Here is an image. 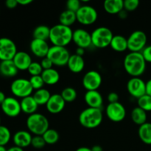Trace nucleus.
I'll list each match as a JSON object with an SVG mask.
<instances>
[{"label":"nucleus","instance_id":"nucleus-1","mask_svg":"<svg viewBox=\"0 0 151 151\" xmlns=\"http://www.w3.org/2000/svg\"><path fill=\"white\" fill-rule=\"evenodd\" d=\"M147 62L141 52H131L126 55L123 61L125 72L132 78L139 77L144 74Z\"/></svg>","mask_w":151,"mask_h":151},{"label":"nucleus","instance_id":"nucleus-2","mask_svg":"<svg viewBox=\"0 0 151 151\" xmlns=\"http://www.w3.org/2000/svg\"><path fill=\"white\" fill-rule=\"evenodd\" d=\"M73 31L71 27L58 24L50 28V41L52 46L66 47L72 41Z\"/></svg>","mask_w":151,"mask_h":151},{"label":"nucleus","instance_id":"nucleus-3","mask_svg":"<svg viewBox=\"0 0 151 151\" xmlns=\"http://www.w3.org/2000/svg\"><path fill=\"white\" fill-rule=\"evenodd\" d=\"M103 119V114L101 109L89 107L82 111L78 118L80 124L88 129H93L100 126Z\"/></svg>","mask_w":151,"mask_h":151},{"label":"nucleus","instance_id":"nucleus-4","mask_svg":"<svg viewBox=\"0 0 151 151\" xmlns=\"http://www.w3.org/2000/svg\"><path fill=\"white\" fill-rule=\"evenodd\" d=\"M27 128L29 132L35 136H42L50 128V123L44 114L35 113L29 115L26 121Z\"/></svg>","mask_w":151,"mask_h":151},{"label":"nucleus","instance_id":"nucleus-5","mask_svg":"<svg viewBox=\"0 0 151 151\" xmlns=\"http://www.w3.org/2000/svg\"><path fill=\"white\" fill-rule=\"evenodd\" d=\"M91 44L96 48L104 49L110 46L114 35L111 29L106 27H100L91 33Z\"/></svg>","mask_w":151,"mask_h":151},{"label":"nucleus","instance_id":"nucleus-6","mask_svg":"<svg viewBox=\"0 0 151 151\" xmlns=\"http://www.w3.org/2000/svg\"><path fill=\"white\" fill-rule=\"evenodd\" d=\"M71 55L66 47L52 46L49 50L47 57L57 66H64L67 65Z\"/></svg>","mask_w":151,"mask_h":151},{"label":"nucleus","instance_id":"nucleus-7","mask_svg":"<svg viewBox=\"0 0 151 151\" xmlns=\"http://www.w3.org/2000/svg\"><path fill=\"white\" fill-rule=\"evenodd\" d=\"M127 39L128 50H129L131 52H142L147 46V35L142 30L134 31Z\"/></svg>","mask_w":151,"mask_h":151},{"label":"nucleus","instance_id":"nucleus-8","mask_svg":"<svg viewBox=\"0 0 151 151\" xmlns=\"http://www.w3.org/2000/svg\"><path fill=\"white\" fill-rule=\"evenodd\" d=\"M10 90L14 96L23 99L31 96L33 91L29 80L18 78L13 81L10 85Z\"/></svg>","mask_w":151,"mask_h":151},{"label":"nucleus","instance_id":"nucleus-9","mask_svg":"<svg viewBox=\"0 0 151 151\" xmlns=\"http://www.w3.org/2000/svg\"><path fill=\"white\" fill-rule=\"evenodd\" d=\"M77 21L81 24L91 25L97 21L98 14L95 8L91 5H82L76 13Z\"/></svg>","mask_w":151,"mask_h":151},{"label":"nucleus","instance_id":"nucleus-10","mask_svg":"<svg viewBox=\"0 0 151 151\" xmlns=\"http://www.w3.org/2000/svg\"><path fill=\"white\" fill-rule=\"evenodd\" d=\"M17 47L13 40L8 38H0V60H13L17 53Z\"/></svg>","mask_w":151,"mask_h":151},{"label":"nucleus","instance_id":"nucleus-11","mask_svg":"<svg viewBox=\"0 0 151 151\" xmlns=\"http://www.w3.org/2000/svg\"><path fill=\"white\" fill-rule=\"evenodd\" d=\"M106 114L108 119L114 122H119L124 120L126 116V110L119 102L109 103L106 109Z\"/></svg>","mask_w":151,"mask_h":151},{"label":"nucleus","instance_id":"nucleus-12","mask_svg":"<svg viewBox=\"0 0 151 151\" xmlns=\"http://www.w3.org/2000/svg\"><path fill=\"white\" fill-rule=\"evenodd\" d=\"M103 78L100 72L96 70H90L84 75L82 84L86 91H96L101 86Z\"/></svg>","mask_w":151,"mask_h":151},{"label":"nucleus","instance_id":"nucleus-13","mask_svg":"<svg viewBox=\"0 0 151 151\" xmlns=\"http://www.w3.org/2000/svg\"><path fill=\"white\" fill-rule=\"evenodd\" d=\"M127 90L134 98H140L146 94V82L139 77L131 78L127 83Z\"/></svg>","mask_w":151,"mask_h":151},{"label":"nucleus","instance_id":"nucleus-14","mask_svg":"<svg viewBox=\"0 0 151 151\" xmlns=\"http://www.w3.org/2000/svg\"><path fill=\"white\" fill-rule=\"evenodd\" d=\"M1 108L3 113L9 117H16L22 112L20 102L12 97H6L1 105Z\"/></svg>","mask_w":151,"mask_h":151},{"label":"nucleus","instance_id":"nucleus-15","mask_svg":"<svg viewBox=\"0 0 151 151\" xmlns=\"http://www.w3.org/2000/svg\"><path fill=\"white\" fill-rule=\"evenodd\" d=\"M72 41L76 44L78 47H81L85 50L92 45L91 33L82 28H78L73 31Z\"/></svg>","mask_w":151,"mask_h":151},{"label":"nucleus","instance_id":"nucleus-16","mask_svg":"<svg viewBox=\"0 0 151 151\" xmlns=\"http://www.w3.org/2000/svg\"><path fill=\"white\" fill-rule=\"evenodd\" d=\"M65 106L66 102L64 101L60 94H52L49 101L46 104L47 111L52 114H58L60 113L64 109Z\"/></svg>","mask_w":151,"mask_h":151},{"label":"nucleus","instance_id":"nucleus-17","mask_svg":"<svg viewBox=\"0 0 151 151\" xmlns=\"http://www.w3.org/2000/svg\"><path fill=\"white\" fill-rule=\"evenodd\" d=\"M29 47H30L31 52L36 57L41 58L47 57L49 50L50 48L47 41L35 39V38L31 41Z\"/></svg>","mask_w":151,"mask_h":151},{"label":"nucleus","instance_id":"nucleus-18","mask_svg":"<svg viewBox=\"0 0 151 151\" xmlns=\"http://www.w3.org/2000/svg\"><path fill=\"white\" fill-rule=\"evenodd\" d=\"M84 100L89 108L100 109L103 104V96L97 90L87 91L84 95Z\"/></svg>","mask_w":151,"mask_h":151},{"label":"nucleus","instance_id":"nucleus-19","mask_svg":"<svg viewBox=\"0 0 151 151\" xmlns=\"http://www.w3.org/2000/svg\"><path fill=\"white\" fill-rule=\"evenodd\" d=\"M13 61L19 70H27L32 63V58L29 53L24 51H19L13 59Z\"/></svg>","mask_w":151,"mask_h":151},{"label":"nucleus","instance_id":"nucleus-20","mask_svg":"<svg viewBox=\"0 0 151 151\" xmlns=\"http://www.w3.org/2000/svg\"><path fill=\"white\" fill-rule=\"evenodd\" d=\"M32 137L31 135L30 132L27 131H19L14 134L13 137V142L15 146L21 147V148H24L31 145V142H32Z\"/></svg>","mask_w":151,"mask_h":151},{"label":"nucleus","instance_id":"nucleus-21","mask_svg":"<svg viewBox=\"0 0 151 151\" xmlns=\"http://www.w3.org/2000/svg\"><path fill=\"white\" fill-rule=\"evenodd\" d=\"M66 66L71 72L78 74L83 70L85 67V60L82 56L78 55L76 54L71 55Z\"/></svg>","mask_w":151,"mask_h":151},{"label":"nucleus","instance_id":"nucleus-22","mask_svg":"<svg viewBox=\"0 0 151 151\" xmlns=\"http://www.w3.org/2000/svg\"><path fill=\"white\" fill-rule=\"evenodd\" d=\"M20 104L22 111L26 114H28L29 116L36 113V111L38 110V105L35 102L32 95L22 99Z\"/></svg>","mask_w":151,"mask_h":151},{"label":"nucleus","instance_id":"nucleus-23","mask_svg":"<svg viewBox=\"0 0 151 151\" xmlns=\"http://www.w3.org/2000/svg\"><path fill=\"white\" fill-rule=\"evenodd\" d=\"M103 8L109 14H119L124 9L122 0H106L103 3Z\"/></svg>","mask_w":151,"mask_h":151},{"label":"nucleus","instance_id":"nucleus-24","mask_svg":"<svg viewBox=\"0 0 151 151\" xmlns=\"http://www.w3.org/2000/svg\"><path fill=\"white\" fill-rule=\"evenodd\" d=\"M19 69L13 63V60H4L0 63V73L7 78H13L17 75Z\"/></svg>","mask_w":151,"mask_h":151},{"label":"nucleus","instance_id":"nucleus-25","mask_svg":"<svg viewBox=\"0 0 151 151\" xmlns=\"http://www.w3.org/2000/svg\"><path fill=\"white\" fill-rule=\"evenodd\" d=\"M41 76L42 77L44 84L49 86L55 85L60 81V74L56 69L53 68L44 70Z\"/></svg>","mask_w":151,"mask_h":151},{"label":"nucleus","instance_id":"nucleus-26","mask_svg":"<svg viewBox=\"0 0 151 151\" xmlns=\"http://www.w3.org/2000/svg\"><path fill=\"white\" fill-rule=\"evenodd\" d=\"M111 48L118 52H122L128 50V39L123 35H114L110 44Z\"/></svg>","mask_w":151,"mask_h":151},{"label":"nucleus","instance_id":"nucleus-27","mask_svg":"<svg viewBox=\"0 0 151 151\" xmlns=\"http://www.w3.org/2000/svg\"><path fill=\"white\" fill-rule=\"evenodd\" d=\"M131 117L134 123L140 126V125L147 122V112L137 106V107L134 108L131 111Z\"/></svg>","mask_w":151,"mask_h":151},{"label":"nucleus","instance_id":"nucleus-28","mask_svg":"<svg viewBox=\"0 0 151 151\" xmlns=\"http://www.w3.org/2000/svg\"><path fill=\"white\" fill-rule=\"evenodd\" d=\"M138 135L141 141L146 145H151V123L146 122L140 125L138 130Z\"/></svg>","mask_w":151,"mask_h":151},{"label":"nucleus","instance_id":"nucleus-29","mask_svg":"<svg viewBox=\"0 0 151 151\" xmlns=\"http://www.w3.org/2000/svg\"><path fill=\"white\" fill-rule=\"evenodd\" d=\"M77 21L76 13L70 11L69 10H65L59 16V22L60 24L70 27Z\"/></svg>","mask_w":151,"mask_h":151},{"label":"nucleus","instance_id":"nucleus-30","mask_svg":"<svg viewBox=\"0 0 151 151\" xmlns=\"http://www.w3.org/2000/svg\"><path fill=\"white\" fill-rule=\"evenodd\" d=\"M51 95L52 94L48 90L42 88L41 89L35 91L34 94H32V97L35 99V102L38 103V106H43V105L47 104Z\"/></svg>","mask_w":151,"mask_h":151},{"label":"nucleus","instance_id":"nucleus-31","mask_svg":"<svg viewBox=\"0 0 151 151\" xmlns=\"http://www.w3.org/2000/svg\"><path fill=\"white\" fill-rule=\"evenodd\" d=\"M50 28L46 25H39L33 29L32 36L35 39L47 41L50 38Z\"/></svg>","mask_w":151,"mask_h":151},{"label":"nucleus","instance_id":"nucleus-32","mask_svg":"<svg viewBox=\"0 0 151 151\" xmlns=\"http://www.w3.org/2000/svg\"><path fill=\"white\" fill-rule=\"evenodd\" d=\"M46 144L47 145H55L58 142L60 135L59 133L56 130L52 128H49L45 133L42 135Z\"/></svg>","mask_w":151,"mask_h":151},{"label":"nucleus","instance_id":"nucleus-33","mask_svg":"<svg viewBox=\"0 0 151 151\" xmlns=\"http://www.w3.org/2000/svg\"><path fill=\"white\" fill-rule=\"evenodd\" d=\"M60 95L66 103H72L77 99L78 93L72 87H66L62 90Z\"/></svg>","mask_w":151,"mask_h":151},{"label":"nucleus","instance_id":"nucleus-34","mask_svg":"<svg viewBox=\"0 0 151 151\" xmlns=\"http://www.w3.org/2000/svg\"><path fill=\"white\" fill-rule=\"evenodd\" d=\"M137 105L146 112L151 111V96L146 94L137 99Z\"/></svg>","mask_w":151,"mask_h":151},{"label":"nucleus","instance_id":"nucleus-35","mask_svg":"<svg viewBox=\"0 0 151 151\" xmlns=\"http://www.w3.org/2000/svg\"><path fill=\"white\" fill-rule=\"evenodd\" d=\"M11 138L10 131L7 127L0 125V146H5Z\"/></svg>","mask_w":151,"mask_h":151},{"label":"nucleus","instance_id":"nucleus-36","mask_svg":"<svg viewBox=\"0 0 151 151\" xmlns=\"http://www.w3.org/2000/svg\"><path fill=\"white\" fill-rule=\"evenodd\" d=\"M43 71H44V69H43L41 63H38V62H32V63L27 69V72H29L31 76L41 75Z\"/></svg>","mask_w":151,"mask_h":151},{"label":"nucleus","instance_id":"nucleus-37","mask_svg":"<svg viewBox=\"0 0 151 151\" xmlns=\"http://www.w3.org/2000/svg\"><path fill=\"white\" fill-rule=\"evenodd\" d=\"M29 82H30L31 86H32L33 90L41 89L43 88L44 85V82L42 79V77L41 75H37V76H31L29 78Z\"/></svg>","mask_w":151,"mask_h":151},{"label":"nucleus","instance_id":"nucleus-38","mask_svg":"<svg viewBox=\"0 0 151 151\" xmlns=\"http://www.w3.org/2000/svg\"><path fill=\"white\" fill-rule=\"evenodd\" d=\"M46 142L44 141L42 136H34L32 137V142H31V145L35 149H41L44 147L46 145Z\"/></svg>","mask_w":151,"mask_h":151},{"label":"nucleus","instance_id":"nucleus-39","mask_svg":"<svg viewBox=\"0 0 151 151\" xmlns=\"http://www.w3.org/2000/svg\"><path fill=\"white\" fill-rule=\"evenodd\" d=\"M139 5V0H125L124 1V9L127 12H132L137 10Z\"/></svg>","mask_w":151,"mask_h":151},{"label":"nucleus","instance_id":"nucleus-40","mask_svg":"<svg viewBox=\"0 0 151 151\" xmlns=\"http://www.w3.org/2000/svg\"><path fill=\"white\" fill-rule=\"evenodd\" d=\"M81 1L79 0H69L66 2V10L77 13L81 7Z\"/></svg>","mask_w":151,"mask_h":151},{"label":"nucleus","instance_id":"nucleus-41","mask_svg":"<svg viewBox=\"0 0 151 151\" xmlns=\"http://www.w3.org/2000/svg\"><path fill=\"white\" fill-rule=\"evenodd\" d=\"M141 53L147 63H151V45L146 46Z\"/></svg>","mask_w":151,"mask_h":151},{"label":"nucleus","instance_id":"nucleus-42","mask_svg":"<svg viewBox=\"0 0 151 151\" xmlns=\"http://www.w3.org/2000/svg\"><path fill=\"white\" fill-rule=\"evenodd\" d=\"M41 63V66H42V68L44 70H47V69H52V66H54L52 63V62L51 60H50L47 57H45V58H42V60H41V63Z\"/></svg>","mask_w":151,"mask_h":151},{"label":"nucleus","instance_id":"nucleus-43","mask_svg":"<svg viewBox=\"0 0 151 151\" xmlns=\"http://www.w3.org/2000/svg\"><path fill=\"white\" fill-rule=\"evenodd\" d=\"M108 101L109 103H114L119 102V94L116 92H110L108 95Z\"/></svg>","mask_w":151,"mask_h":151},{"label":"nucleus","instance_id":"nucleus-44","mask_svg":"<svg viewBox=\"0 0 151 151\" xmlns=\"http://www.w3.org/2000/svg\"><path fill=\"white\" fill-rule=\"evenodd\" d=\"M5 5L7 8L13 9L16 8L19 5V4L17 2V0H7L5 1Z\"/></svg>","mask_w":151,"mask_h":151},{"label":"nucleus","instance_id":"nucleus-45","mask_svg":"<svg viewBox=\"0 0 151 151\" xmlns=\"http://www.w3.org/2000/svg\"><path fill=\"white\" fill-rule=\"evenodd\" d=\"M146 94L151 96V79L146 82Z\"/></svg>","mask_w":151,"mask_h":151},{"label":"nucleus","instance_id":"nucleus-46","mask_svg":"<svg viewBox=\"0 0 151 151\" xmlns=\"http://www.w3.org/2000/svg\"><path fill=\"white\" fill-rule=\"evenodd\" d=\"M18 4L20 5H27V4H31L32 2V0H17Z\"/></svg>","mask_w":151,"mask_h":151},{"label":"nucleus","instance_id":"nucleus-47","mask_svg":"<svg viewBox=\"0 0 151 151\" xmlns=\"http://www.w3.org/2000/svg\"><path fill=\"white\" fill-rule=\"evenodd\" d=\"M128 12H127L126 10H125V9H123V10H122V11L120 12V13L118 14V16H119V17L120 18V19H126L127 17H128Z\"/></svg>","mask_w":151,"mask_h":151},{"label":"nucleus","instance_id":"nucleus-48","mask_svg":"<svg viewBox=\"0 0 151 151\" xmlns=\"http://www.w3.org/2000/svg\"><path fill=\"white\" fill-rule=\"evenodd\" d=\"M84 53H85V49L81 48V47H78V48L76 49V50H75V54L78 55L82 56L83 57Z\"/></svg>","mask_w":151,"mask_h":151},{"label":"nucleus","instance_id":"nucleus-49","mask_svg":"<svg viewBox=\"0 0 151 151\" xmlns=\"http://www.w3.org/2000/svg\"><path fill=\"white\" fill-rule=\"evenodd\" d=\"M7 151H24V149L17 147V146H13V147H11L9 149H7Z\"/></svg>","mask_w":151,"mask_h":151},{"label":"nucleus","instance_id":"nucleus-50","mask_svg":"<svg viewBox=\"0 0 151 151\" xmlns=\"http://www.w3.org/2000/svg\"><path fill=\"white\" fill-rule=\"evenodd\" d=\"M5 99H6L5 94H4V92H2V91H0V106L2 104L3 102L4 101V100H5Z\"/></svg>","mask_w":151,"mask_h":151},{"label":"nucleus","instance_id":"nucleus-51","mask_svg":"<svg viewBox=\"0 0 151 151\" xmlns=\"http://www.w3.org/2000/svg\"><path fill=\"white\" fill-rule=\"evenodd\" d=\"M91 149L92 151H103V147L100 145H94Z\"/></svg>","mask_w":151,"mask_h":151},{"label":"nucleus","instance_id":"nucleus-52","mask_svg":"<svg viewBox=\"0 0 151 151\" xmlns=\"http://www.w3.org/2000/svg\"><path fill=\"white\" fill-rule=\"evenodd\" d=\"M75 151H92V150H91V149L89 148V147H79V148L77 149Z\"/></svg>","mask_w":151,"mask_h":151},{"label":"nucleus","instance_id":"nucleus-53","mask_svg":"<svg viewBox=\"0 0 151 151\" xmlns=\"http://www.w3.org/2000/svg\"><path fill=\"white\" fill-rule=\"evenodd\" d=\"M7 150L5 148L4 146H0V151H7Z\"/></svg>","mask_w":151,"mask_h":151},{"label":"nucleus","instance_id":"nucleus-54","mask_svg":"<svg viewBox=\"0 0 151 151\" xmlns=\"http://www.w3.org/2000/svg\"><path fill=\"white\" fill-rule=\"evenodd\" d=\"M0 125H1V119H0Z\"/></svg>","mask_w":151,"mask_h":151}]
</instances>
